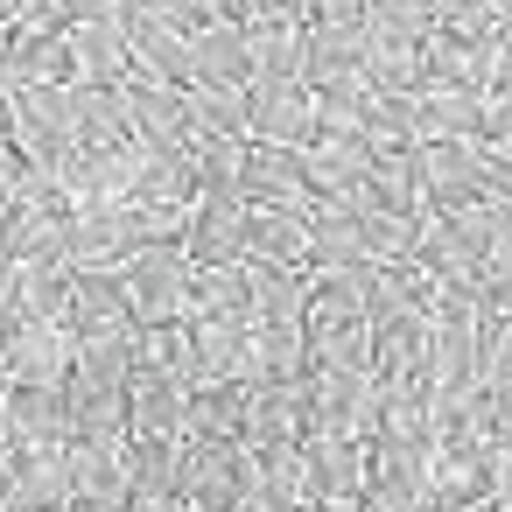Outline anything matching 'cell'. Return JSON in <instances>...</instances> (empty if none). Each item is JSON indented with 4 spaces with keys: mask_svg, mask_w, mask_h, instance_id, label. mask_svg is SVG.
Segmentation results:
<instances>
[{
    "mask_svg": "<svg viewBox=\"0 0 512 512\" xmlns=\"http://www.w3.org/2000/svg\"><path fill=\"white\" fill-rule=\"evenodd\" d=\"M491 512H512V498H491Z\"/></svg>",
    "mask_w": 512,
    "mask_h": 512,
    "instance_id": "53",
    "label": "cell"
},
{
    "mask_svg": "<svg viewBox=\"0 0 512 512\" xmlns=\"http://www.w3.org/2000/svg\"><path fill=\"white\" fill-rule=\"evenodd\" d=\"M8 71L15 85H71V29H8Z\"/></svg>",
    "mask_w": 512,
    "mask_h": 512,
    "instance_id": "25",
    "label": "cell"
},
{
    "mask_svg": "<svg viewBox=\"0 0 512 512\" xmlns=\"http://www.w3.org/2000/svg\"><path fill=\"white\" fill-rule=\"evenodd\" d=\"M491 442V393L477 386H428V449H477Z\"/></svg>",
    "mask_w": 512,
    "mask_h": 512,
    "instance_id": "14",
    "label": "cell"
},
{
    "mask_svg": "<svg viewBox=\"0 0 512 512\" xmlns=\"http://www.w3.org/2000/svg\"><path fill=\"white\" fill-rule=\"evenodd\" d=\"M15 512H64L71 505V470L64 449H15V484H8Z\"/></svg>",
    "mask_w": 512,
    "mask_h": 512,
    "instance_id": "27",
    "label": "cell"
},
{
    "mask_svg": "<svg viewBox=\"0 0 512 512\" xmlns=\"http://www.w3.org/2000/svg\"><path fill=\"white\" fill-rule=\"evenodd\" d=\"M176 435H127V498H176Z\"/></svg>",
    "mask_w": 512,
    "mask_h": 512,
    "instance_id": "32",
    "label": "cell"
},
{
    "mask_svg": "<svg viewBox=\"0 0 512 512\" xmlns=\"http://www.w3.org/2000/svg\"><path fill=\"white\" fill-rule=\"evenodd\" d=\"M309 435H344V442H379V386L372 372H309L302 379Z\"/></svg>",
    "mask_w": 512,
    "mask_h": 512,
    "instance_id": "3",
    "label": "cell"
},
{
    "mask_svg": "<svg viewBox=\"0 0 512 512\" xmlns=\"http://www.w3.org/2000/svg\"><path fill=\"white\" fill-rule=\"evenodd\" d=\"M246 260H260V267H309V204L302 211H253L246 204Z\"/></svg>",
    "mask_w": 512,
    "mask_h": 512,
    "instance_id": "26",
    "label": "cell"
},
{
    "mask_svg": "<svg viewBox=\"0 0 512 512\" xmlns=\"http://www.w3.org/2000/svg\"><path fill=\"white\" fill-rule=\"evenodd\" d=\"M71 148H134L120 92H78L71 85Z\"/></svg>",
    "mask_w": 512,
    "mask_h": 512,
    "instance_id": "31",
    "label": "cell"
},
{
    "mask_svg": "<svg viewBox=\"0 0 512 512\" xmlns=\"http://www.w3.org/2000/svg\"><path fill=\"white\" fill-rule=\"evenodd\" d=\"M302 36L295 22H253L246 50H253V85H302ZM309 92V85H302Z\"/></svg>",
    "mask_w": 512,
    "mask_h": 512,
    "instance_id": "30",
    "label": "cell"
},
{
    "mask_svg": "<svg viewBox=\"0 0 512 512\" xmlns=\"http://www.w3.org/2000/svg\"><path fill=\"white\" fill-rule=\"evenodd\" d=\"M134 246H148L141 204H127V197H92V204L71 211V232H64V260H71V267H127Z\"/></svg>",
    "mask_w": 512,
    "mask_h": 512,
    "instance_id": "4",
    "label": "cell"
},
{
    "mask_svg": "<svg viewBox=\"0 0 512 512\" xmlns=\"http://www.w3.org/2000/svg\"><path fill=\"white\" fill-rule=\"evenodd\" d=\"M127 337H134V330H127ZM127 337H92V344H78L71 379H64L71 435H127V372H134Z\"/></svg>",
    "mask_w": 512,
    "mask_h": 512,
    "instance_id": "1",
    "label": "cell"
},
{
    "mask_svg": "<svg viewBox=\"0 0 512 512\" xmlns=\"http://www.w3.org/2000/svg\"><path fill=\"white\" fill-rule=\"evenodd\" d=\"M491 15H498V29H512V0H491Z\"/></svg>",
    "mask_w": 512,
    "mask_h": 512,
    "instance_id": "50",
    "label": "cell"
},
{
    "mask_svg": "<svg viewBox=\"0 0 512 512\" xmlns=\"http://www.w3.org/2000/svg\"><path fill=\"white\" fill-rule=\"evenodd\" d=\"M0 29H15V0H0Z\"/></svg>",
    "mask_w": 512,
    "mask_h": 512,
    "instance_id": "52",
    "label": "cell"
},
{
    "mask_svg": "<svg viewBox=\"0 0 512 512\" xmlns=\"http://www.w3.org/2000/svg\"><path fill=\"white\" fill-rule=\"evenodd\" d=\"M183 407H190V386L176 372H148V365L127 372V435H176L183 442Z\"/></svg>",
    "mask_w": 512,
    "mask_h": 512,
    "instance_id": "18",
    "label": "cell"
},
{
    "mask_svg": "<svg viewBox=\"0 0 512 512\" xmlns=\"http://www.w3.org/2000/svg\"><path fill=\"white\" fill-rule=\"evenodd\" d=\"M477 141H484V148H512V92H491V99H484Z\"/></svg>",
    "mask_w": 512,
    "mask_h": 512,
    "instance_id": "40",
    "label": "cell"
},
{
    "mask_svg": "<svg viewBox=\"0 0 512 512\" xmlns=\"http://www.w3.org/2000/svg\"><path fill=\"white\" fill-rule=\"evenodd\" d=\"M127 204H148V211H190V204H197V162L176 155V148H134Z\"/></svg>",
    "mask_w": 512,
    "mask_h": 512,
    "instance_id": "16",
    "label": "cell"
},
{
    "mask_svg": "<svg viewBox=\"0 0 512 512\" xmlns=\"http://www.w3.org/2000/svg\"><path fill=\"white\" fill-rule=\"evenodd\" d=\"M477 141H442V148H414V183H421V211L428 218H456L470 204H484L477 183Z\"/></svg>",
    "mask_w": 512,
    "mask_h": 512,
    "instance_id": "9",
    "label": "cell"
},
{
    "mask_svg": "<svg viewBox=\"0 0 512 512\" xmlns=\"http://www.w3.org/2000/svg\"><path fill=\"white\" fill-rule=\"evenodd\" d=\"M190 120H197V134H218V141H246V92L190 85Z\"/></svg>",
    "mask_w": 512,
    "mask_h": 512,
    "instance_id": "36",
    "label": "cell"
},
{
    "mask_svg": "<svg viewBox=\"0 0 512 512\" xmlns=\"http://www.w3.org/2000/svg\"><path fill=\"white\" fill-rule=\"evenodd\" d=\"M64 470L85 498H127V435H71Z\"/></svg>",
    "mask_w": 512,
    "mask_h": 512,
    "instance_id": "24",
    "label": "cell"
},
{
    "mask_svg": "<svg viewBox=\"0 0 512 512\" xmlns=\"http://www.w3.org/2000/svg\"><path fill=\"white\" fill-rule=\"evenodd\" d=\"M8 316H15V267L0 260V323H8Z\"/></svg>",
    "mask_w": 512,
    "mask_h": 512,
    "instance_id": "45",
    "label": "cell"
},
{
    "mask_svg": "<svg viewBox=\"0 0 512 512\" xmlns=\"http://www.w3.org/2000/svg\"><path fill=\"white\" fill-rule=\"evenodd\" d=\"M372 379H428V316L421 309L372 323Z\"/></svg>",
    "mask_w": 512,
    "mask_h": 512,
    "instance_id": "23",
    "label": "cell"
},
{
    "mask_svg": "<svg viewBox=\"0 0 512 512\" xmlns=\"http://www.w3.org/2000/svg\"><path fill=\"white\" fill-rule=\"evenodd\" d=\"M190 71H197V85L253 92V50H246V29H218V22H204V29L190 36Z\"/></svg>",
    "mask_w": 512,
    "mask_h": 512,
    "instance_id": "19",
    "label": "cell"
},
{
    "mask_svg": "<svg viewBox=\"0 0 512 512\" xmlns=\"http://www.w3.org/2000/svg\"><path fill=\"white\" fill-rule=\"evenodd\" d=\"M8 141L22 162L36 169H57L71 155V85L50 92V85H15L8 92Z\"/></svg>",
    "mask_w": 512,
    "mask_h": 512,
    "instance_id": "5",
    "label": "cell"
},
{
    "mask_svg": "<svg viewBox=\"0 0 512 512\" xmlns=\"http://www.w3.org/2000/svg\"><path fill=\"white\" fill-rule=\"evenodd\" d=\"M302 190H309V204H358V190H365V141L358 148H344V141L302 148Z\"/></svg>",
    "mask_w": 512,
    "mask_h": 512,
    "instance_id": "21",
    "label": "cell"
},
{
    "mask_svg": "<svg viewBox=\"0 0 512 512\" xmlns=\"http://www.w3.org/2000/svg\"><path fill=\"white\" fill-rule=\"evenodd\" d=\"M8 449H71L64 386H8Z\"/></svg>",
    "mask_w": 512,
    "mask_h": 512,
    "instance_id": "17",
    "label": "cell"
},
{
    "mask_svg": "<svg viewBox=\"0 0 512 512\" xmlns=\"http://www.w3.org/2000/svg\"><path fill=\"white\" fill-rule=\"evenodd\" d=\"M64 330H71V344L127 337V330H134V309H127V288H120V267H71Z\"/></svg>",
    "mask_w": 512,
    "mask_h": 512,
    "instance_id": "8",
    "label": "cell"
},
{
    "mask_svg": "<svg viewBox=\"0 0 512 512\" xmlns=\"http://www.w3.org/2000/svg\"><path fill=\"white\" fill-rule=\"evenodd\" d=\"M246 141L260 148H309L316 141V106L302 85H253L246 92Z\"/></svg>",
    "mask_w": 512,
    "mask_h": 512,
    "instance_id": "10",
    "label": "cell"
},
{
    "mask_svg": "<svg viewBox=\"0 0 512 512\" xmlns=\"http://www.w3.org/2000/svg\"><path fill=\"white\" fill-rule=\"evenodd\" d=\"M379 386V442H428V379H372Z\"/></svg>",
    "mask_w": 512,
    "mask_h": 512,
    "instance_id": "33",
    "label": "cell"
},
{
    "mask_svg": "<svg viewBox=\"0 0 512 512\" xmlns=\"http://www.w3.org/2000/svg\"><path fill=\"white\" fill-rule=\"evenodd\" d=\"M309 267H260V260H246V309H253V323H288V330H302V309H309Z\"/></svg>",
    "mask_w": 512,
    "mask_h": 512,
    "instance_id": "22",
    "label": "cell"
},
{
    "mask_svg": "<svg viewBox=\"0 0 512 512\" xmlns=\"http://www.w3.org/2000/svg\"><path fill=\"white\" fill-rule=\"evenodd\" d=\"M15 29H71V0H15Z\"/></svg>",
    "mask_w": 512,
    "mask_h": 512,
    "instance_id": "39",
    "label": "cell"
},
{
    "mask_svg": "<svg viewBox=\"0 0 512 512\" xmlns=\"http://www.w3.org/2000/svg\"><path fill=\"white\" fill-rule=\"evenodd\" d=\"M120 288H127L134 330H148V323H183V316H190L197 267L183 260V246H134L127 267H120Z\"/></svg>",
    "mask_w": 512,
    "mask_h": 512,
    "instance_id": "2",
    "label": "cell"
},
{
    "mask_svg": "<svg viewBox=\"0 0 512 512\" xmlns=\"http://www.w3.org/2000/svg\"><path fill=\"white\" fill-rule=\"evenodd\" d=\"M71 358L78 344L64 323H8V386H64Z\"/></svg>",
    "mask_w": 512,
    "mask_h": 512,
    "instance_id": "12",
    "label": "cell"
},
{
    "mask_svg": "<svg viewBox=\"0 0 512 512\" xmlns=\"http://www.w3.org/2000/svg\"><path fill=\"white\" fill-rule=\"evenodd\" d=\"M477 155V183H484V204H512V148H470Z\"/></svg>",
    "mask_w": 512,
    "mask_h": 512,
    "instance_id": "38",
    "label": "cell"
},
{
    "mask_svg": "<svg viewBox=\"0 0 512 512\" xmlns=\"http://www.w3.org/2000/svg\"><path fill=\"white\" fill-rule=\"evenodd\" d=\"M0 232H8V211H0ZM0 260H8V246H0Z\"/></svg>",
    "mask_w": 512,
    "mask_h": 512,
    "instance_id": "54",
    "label": "cell"
},
{
    "mask_svg": "<svg viewBox=\"0 0 512 512\" xmlns=\"http://www.w3.org/2000/svg\"><path fill=\"white\" fill-rule=\"evenodd\" d=\"M239 197H246L253 211H302V204H309V190H302V155H295V148H260V141H246V155H239Z\"/></svg>",
    "mask_w": 512,
    "mask_h": 512,
    "instance_id": "13",
    "label": "cell"
},
{
    "mask_svg": "<svg viewBox=\"0 0 512 512\" xmlns=\"http://www.w3.org/2000/svg\"><path fill=\"white\" fill-rule=\"evenodd\" d=\"M484 386H512V323H484V358H477Z\"/></svg>",
    "mask_w": 512,
    "mask_h": 512,
    "instance_id": "37",
    "label": "cell"
},
{
    "mask_svg": "<svg viewBox=\"0 0 512 512\" xmlns=\"http://www.w3.org/2000/svg\"><path fill=\"white\" fill-rule=\"evenodd\" d=\"M71 267L64 260H15V316L8 323H64Z\"/></svg>",
    "mask_w": 512,
    "mask_h": 512,
    "instance_id": "29",
    "label": "cell"
},
{
    "mask_svg": "<svg viewBox=\"0 0 512 512\" xmlns=\"http://www.w3.org/2000/svg\"><path fill=\"white\" fill-rule=\"evenodd\" d=\"M15 176H22V155H15V141H0V211L15 197Z\"/></svg>",
    "mask_w": 512,
    "mask_h": 512,
    "instance_id": "43",
    "label": "cell"
},
{
    "mask_svg": "<svg viewBox=\"0 0 512 512\" xmlns=\"http://www.w3.org/2000/svg\"><path fill=\"white\" fill-rule=\"evenodd\" d=\"M365 463H372L365 442L302 435V498H344V505H358L365 498Z\"/></svg>",
    "mask_w": 512,
    "mask_h": 512,
    "instance_id": "11",
    "label": "cell"
},
{
    "mask_svg": "<svg viewBox=\"0 0 512 512\" xmlns=\"http://www.w3.org/2000/svg\"><path fill=\"white\" fill-rule=\"evenodd\" d=\"M64 512H127V498H85V491H71Z\"/></svg>",
    "mask_w": 512,
    "mask_h": 512,
    "instance_id": "44",
    "label": "cell"
},
{
    "mask_svg": "<svg viewBox=\"0 0 512 512\" xmlns=\"http://www.w3.org/2000/svg\"><path fill=\"white\" fill-rule=\"evenodd\" d=\"M0 379H8V323H0Z\"/></svg>",
    "mask_w": 512,
    "mask_h": 512,
    "instance_id": "51",
    "label": "cell"
},
{
    "mask_svg": "<svg viewBox=\"0 0 512 512\" xmlns=\"http://www.w3.org/2000/svg\"><path fill=\"white\" fill-rule=\"evenodd\" d=\"M309 512H365V505H344V498H309Z\"/></svg>",
    "mask_w": 512,
    "mask_h": 512,
    "instance_id": "49",
    "label": "cell"
},
{
    "mask_svg": "<svg viewBox=\"0 0 512 512\" xmlns=\"http://www.w3.org/2000/svg\"><path fill=\"white\" fill-rule=\"evenodd\" d=\"M428 512H491V498H463V505H435L428 498Z\"/></svg>",
    "mask_w": 512,
    "mask_h": 512,
    "instance_id": "48",
    "label": "cell"
},
{
    "mask_svg": "<svg viewBox=\"0 0 512 512\" xmlns=\"http://www.w3.org/2000/svg\"><path fill=\"white\" fill-rule=\"evenodd\" d=\"M120 106H127V127H134V148H190L197 141V120H190V92L148 78V71H127L120 85Z\"/></svg>",
    "mask_w": 512,
    "mask_h": 512,
    "instance_id": "6",
    "label": "cell"
},
{
    "mask_svg": "<svg viewBox=\"0 0 512 512\" xmlns=\"http://www.w3.org/2000/svg\"><path fill=\"white\" fill-rule=\"evenodd\" d=\"M358 29L372 36V43H421L428 36V8H421V0H365V8H358Z\"/></svg>",
    "mask_w": 512,
    "mask_h": 512,
    "instance_id": "34",
    "label": "cell"
},
{
    "mask_svg": "<svg viewBox=\"0 0 512 512\" xmlns=\"http://www.w3.org/2000/svg\"><path fill=\"white\" fill-rule=\"evenodd\" d=\"M8 484H15V449L0 442V505H8Z\"/></svg>",
    "mask_w": 512,
    "mask_h": 512,
    "instance_id": "46",
    "label": "cell"
},
{
    "mask_svg": "<svg viewBox=\"0 0 512 512\" xmlns=\"http://www.w3.org/2000/svg\"><path fill=\"white\" fill-rule=\"evenodd\" d=\"M491 92H512V29H498V43H491V78H484V99Z\"/></svg>",
    "mask_w": 512,
    "mask_h": 512,
    "instance_id": "41",
    "label": "cell"
},
{
    "mask_svg": "<svg viewBox=\"0 0 512 512\" xmlns=\"http://www.w3.org/2000/svg\"><path fill=\"white\" fill-rule=\"evenodd\" d=\"M491 393V442L512 449V386H484Z\"/></svg>",
    "mask_w": 512,
    "mask_h": 512,
    "instance_id": "42",
    "label": "cell"
},
{
    "mask_svg": "<svg viewBox=\"0 0 512 512\" xmlns=\"http://www.w3.org/2000/svg\"><path fill=\"white\" fill-rule=\"evenodd\" d=\"M358 85H365L372 99L414 92V50H407V43H372V36H365V57H358Z\"/></svg>",
    "mask_w": 512,
    "mask_h": 512,
    "instance_id": "35",
    "label": "cell"
},
{
    "mask_svg": "<svg viewBox=\"0 0 512 512\" xmlns=\"http://www.w3.org/2000/svg\"><path fill=\"white\" fill-rule=\"evenodd\" d=\"M484 127V99L477 92H414V148H442V141H477Z\"/></svg>",
    "mask_w": 512,
    "mask_h": 512,
    "instance_id": "20",
    "label": "cell"
},
{
    "mask_svg": "<svg viewBox=\"0 0 512 512\" xmlns=\"http://www.w3.org/2000/svg\"><path fill=\"white\" fill-rule=\"evenodd\" d=\"M127 176H134V148H71L57 162V183L92 204V197H127Z\"/></svg>",
    "mask_w": 512,
    "mask_h": 512,
    "instance_id": "28",
    "label": "cell"
},
{
    "mask_svg": "<svg viewBox=\"0 0 512 512\" xmlns=\"http://www.w3.org/2000/svg\"><path fill=\"white\" fill-rule=\"evenodd\" d=\"M134 71L120 22H71V85L78 92H120Z\"/></svg>",
    "mask_w": 512,
    "mask_h": 512,
    "instance_id": "15",
    "label": "cell"
},
{
    "mask_svg": "<svg viewBox=\"0 0 512 512\" xmlns=\"http://www.w3.org/2000/svg\"><path fill=\"white\" fill-rule=\"evenodd\" d=\"M176 246L190 267H239L246 260V197L239 190H197Z\"/></svg>",
    "mask_w": 512,
    "mask_h": 512,
    "instance_id": "7",
    "label": "cell"
},
{
    "mask_svg": "<svg viewBox=\"0 0 512 512\" xmlns=\"http://www.w3.org/2000/svg\"><path fill=\"white\" fill-rule=\"evenodd\" d=\"M127 512H183L176 498H127Z\"/></svg>",
    "mask_w": 512,
    "mask_h": 512,
    "instance_id": "47",
    "label": "cell"
}]
</instances>
